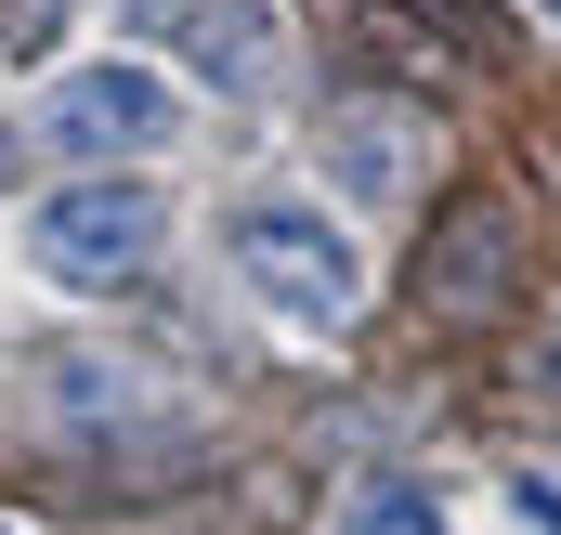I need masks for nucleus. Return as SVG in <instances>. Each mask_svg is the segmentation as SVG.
Here are the masks:
<instances>
[{
  "label": "nucleus",
  "instance_id": "1a4fd4ad",
  "mask_svg": "<svg viewBox=\"0 0 561 535\" xmlns=\"http://www.w3.org/2000/svg\"><path fill=\"white\" fill-rule=\"evenodd\" d=\"M0 535H26V523H0Z\"/></svg>",
  "mask_w": 561,
  "mask_h": 535
},
{
  "label": "nucleus",
  "instance_id": "f257e3e1",
  "mask_svg": "<svg viewBox=\"0 0 561 535\" xmlns=\"http://www.w3.org/2000/svg\"><path fill=\"white\" fill-rule=\"evenodd\" d=\"M236 274L275 300L287 327H340V314L366 300V262H353V236H340L313 196H249V209H236Z\"/></svg>",
  "mask_w": 561,
  "mask_h": 535
},
{
  "label": "nucleus",
  "instance_id": "f03ea898",
  "mask_svg": "<svg viewBox=\"0 0 561 535\" xmlns=\"http://www.w3.org/2000/svg\"><path fill=\"white\" fill-rule=\"evenodd\" d=\"M157 236H170V209H157L144 183H118V170H92V183H66V196L26 223V262L53 274V287H131V274L157 262Z\"/></svg>",
  "mask_w": 561,
  "mask_h": 535
},
{
  "label": "nucleus",
  "instance_id": "0eeeda50",
  "mask_svg": "<svg viewBox=\"0 0 561 535\" xmlns=\"http://www.w3.org/2000/svg\"><path fill=\"white\" fill-rule=\"evenodd\" d=\"M53 405H66V418H131L144 379L131 366H53Z\"/></svg>",
  "mask_w": 561,
  "mask_h": 535
},
{
  "label": "nucleus",
  "instance_id": "7ed1b4c3",
  "mask_svg": "<svg viewBox=\"0 0 561 535\" xmlns=\"http://www.w3.org/2000/svg\"><path fill=\"white\" fill-rule=\"evenodd\" d=\"M170 118H183V92L157 66H131V53L39 92V144H66V157H144V144H170Z\"/></svg>",
  "mask_w": 561,
  "mask_h": 535
},
{
  "label": "nucleus",
  "instance_id": "39448f33",
  "mask_svg": "<svg viewBox=\"0 0 561 535\" xmlns=\"http://www.w3.org/2000/svg\"><path fill=\"white\" fill-rule=\"evenodd\" d=\"M327 157H340L353 196H405V118H392V105H353V118L327 132Z\"/></svg>",
  "mask_w": 561,
  "mask_h": 535
},
{
  "label": "nucleus",
  "instance_id": "6e6552de",
  "mask_svg": "<svg viewBox=\"0 0 561 535\" xmlns=\"http://www.w3.org/2000/svg\"><path fill=\"white\" fill-rule=\"evenodd\" d=\"M510 510H523V535H561V483H510Z\"/></svg>",
  "mask_w": 561,
  "mask_h": 535
},
{
  "label": "nucleus",
  "instance_id": "9d476101",
  "mask_svg": "<svg viewBox=\"0 0 561 535\" xmlns=\"http://www.w3.org/2000/svg\"><path fill=\"white\" fill-rule=\"evenodd\" d=\"M549 13H561V0H549Z\"/></svg>",
  "mask_w": 561,
  "mask_h": 535
},
{
  "label": "nucleus",
  "instance_id": "423d86ee",
  "mask_svg": "<svg viewBox=\"0 0 561 535\" xmlns=\"http://www.w3.org/2000/svg\"><path fill=\"white\" fill-rule=\"evenodd\" d=\"M327 535H444V510H431V483H392V470H379V483L340 497V523H327Z\"/></svg>",
  "mask_w": 561,
  "mask_h": 535
},
{
  "label": "nucleus",
  "instance_id": "20e7f679",
  "mask_svg": "<svg viewBox=\"0 0 561 535\" xmlns=\"http://www.w3.org/2000/svg\"><path fill=\"white\" fill-rule=\"evenodd\" d=\"M170 53H183L209 92H236V105L287 79V26H275V0H183V13H170Z\"/></svg>",
  "mask_w": 561,
  "mask_h": 535
}]
</instances>
